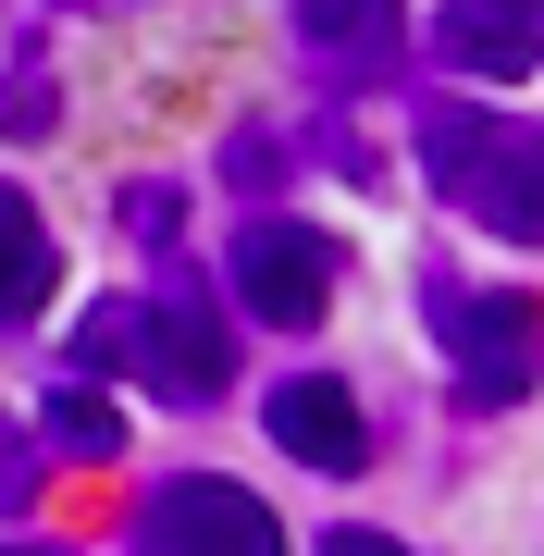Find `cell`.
<instances>
[{
    "instance_id": "6da1fadb",
    "label": "cell",
    "mask_w": 544,
    "mask_h": 556,
    "mask_svg": "<svg viewBox=\"0 0 544 556\" xmlns=\"http://www.w3.org/2000/svg\"><path fill=\"white\" fill-rule=\"evenodd\" d=\"M421 174L445 211H470L507 248H544V137L470 112V100H421Z\"/></svg>"
},
{
    "instance_id": "7a4b0ae2",
    "label": "cell",
    "mask_w": 544,
    "mask_h": 556,
    "mask_svg": "<svg viewBox=\"0 0 544 556\" xmlns=\"http://www.w3.org/2000/svg\"><path fill=\"white\" fill-rule=\"evenodd\" d=\"M421 309H433V346H445L470 408H520L544 383V309L532 298H495V285H458L445 260H421Z\"/></svg>"
},
{
    "instance_id": "3957f363",
    "label": "cell",
    "mask_w": 544,
    "mask_h": 556,
    "mask_svg": "<svg viewBox=\"0 0 544 556\" xmlns=\"http://www.w3.org/2000/svg\"><path fill=\"white\" fill-rule=\"evenodd\" d=\"M223 273H236L248 321L298 334V321H322V298H334V236H322V223H284V211H261V223H236Z\"/></svg>"
},
{
    "instance_id": "277c9868",
    "label": "cell",
    "mask_w": 544,
    "mask_h": 556,
    "mask_svg": "<svg viewBox=\"0 0 544 556\" xmlns=\"http://www.w3.org/2000/svg\"><path fill=\"white\" fill-rule=\"evenodd\" d=\"M137 556H284V532H273V507L248 495V482L174 470L162 495H149V519H137Z\"/></svg>"
},
{
    "instance_id": "5b68a950",
    "label": "cell",
    "mask_w": 544,
    "mask_h": 556,
    "mask_svg": "<svg viewBox=\"0 0 544 556\" xmlns=\"http://www.w3.org/2000/svg\"><path fill=\"white\" fill-rule=\"evenodd\" d=\"M421 50L445 75H483V87H520L544 75V0H445L421 25Z\"/></svg>"
},
{
    "instance_id": "8992f818",
    "label": "cell",
    "mask_w": 544,
    "mask_h": 556,
    "mask_svg": "<svg viewBox=\"0 0 544 556\" xmlns=\"http://www.w3.org/2000/svg\"><path fill=\"white\" fill-rule=\"evenodd\" d=\"M298 62L334 87H371L408 62V25H396V0H298Z\"/></svg>"
},
{
    "instance_id": "52a82bcc",
    "label": "cell",
    "mask_w": 544,
    "mask_h": 556,
    "mask_svg": "<svg viewBox=\"0 0 544 556\" xmlns=\"http://www.w3.org/2000/svg\"><path fill=\"white\" fill-rule=\"evenodd\" d=\"M137 371L162 383V396H223V371H236V334H223V321L199 309V298H149L137 309Z\"/></svg>"
},
{
    "instance_id": "ba28073f",
    "label": "cell",
    "mask_w": 544,
    "mask_h": 556,
    "mask_svg": "<svg viewBox=\"0 0 544 556\" xmlns=\"http://www.w3.org/2000/svg\"><path fill=\"white\" fill-rule=\"evenodd\" d=\"M273 445L298 457V470H371V420H359V396L346 383H322V371H298V383H273Z\"/></svg>"
},
{
    "instance_id": "9c48e42d",
    "label": "cell",
    "mask_w": 544,
    "mask_h": 556,
    "mask_svg": "<svg viewBox=\"0 0 544 556\" xmlns=\"http://www.w3.org/2000/svg\"><path fill=\"white\" fill-rule=\"evenodd\" d=\"M50 285H62V248H50L38 199H25V186H0V321H38Z\"/></svg>"
},
{
    "instance_id": "30bf717a",
    "label": "cell",
    "mask_w": 544,
    "mask_h": 556,
    "mask_svg": "<svg viewBox=\"0 0 544 556\" xmlns=\"http://www.w3.org/2000/svg\"><path fill=\"white\" fill-rule=\"evenodd\" d=\"M38 433H50V457H112V445H124V408H112L100 383L75 371V383H62V396L38 408Z\"/></svg>"
},
{
    "instance_id": "8fae6325",
    "label": "cell",
    "mask_w": 544,
    "mask_h": 556,
    "mask_svg": "<svg viewBox=\"0 0 544 556\" xmlns=\"http://www.w3.org/2000/svg\"><path fill=\"white\" fill-rule=\"evenodd\" d=\"M13 0H0V137H50V100H62V87H50V62H13Z\"/></svg>"
},
{
    "instance_id": "7c38bea8",
    "label": "cell",
    "mask_w": 544,
    "mask_h": 556,
    "mask_svg": "<svg viewBox=\"0 0 544 556\" xmlns=\"http://www.w3.org/2000/svg\"><path fill=\"white\" fill-rule=\"evenodd\" d=\"M38 457H50V433H25V420L0 408V519H25V507H38Z\"/></svg>"
},
{
    "instance_id": "4fadbf2b",
    "label": "cell",
    "mask_w": 544,
    "mask_h": 556,
    "mask_svg": "<svg viewBox=\"0 0 544 556\" xmlns=\"http://www.w3.org/2000/svg\"><path fill=\"white\" fill-rule=\"evenodd\" d=\"M75 371H87V383H100V371H137V309H124V298H112V309H87Z\"/></svg>"
},
{
    "instance_id": "5bb4252c",
    "label": "cell",
    "mask_w": 544,
    "mask_h": 556,
    "mask_svg": "<svg viewBox=\"0 0 544 556\" xmlns=\"http://www.w3.org/2000/svg\"><path fill=\"white\" fill-rule=\"evenodd\" d=\"M174 211H186V199H174L162 174H149V186H124V223H137V248H174V236H186Z\"/></svg>"
},
{
    "instance_id": "9a60e30c",
    "label": "cell",
    "mask_w": 544,
    "mask_h": 556,
    "mask_svg": "<svg viewBox=\"0 0 544 556\" xmlns=\"http://www.w3.org/2000/svg\"><path fill=\"white\" fill-rule=\"evenodd\" d=\"M322 556H408L396 532H322Z\"/></svg>"
},
{
    "instance_id": "2e32d148",
    "label": "cell",
    "mask_w": 544,
    "mask_h": 556,
    "mask_svg": "<svg viewBox=\"0 0 544 556\" xmlns=\"http://www.w3.org/2000/svg\"><path fill=\"white\" fill-rule=\"evenodd\" d=\"M0 556H62V544H0Z\"/></svg>"
}]
</instances>
